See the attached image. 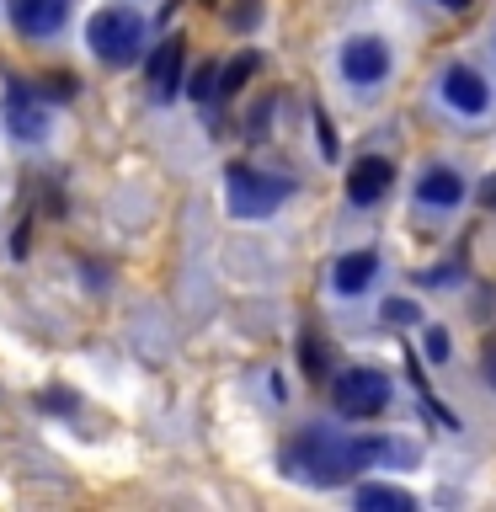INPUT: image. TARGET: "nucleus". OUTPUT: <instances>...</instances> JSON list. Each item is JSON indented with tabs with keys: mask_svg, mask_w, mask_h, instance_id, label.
<instances>
[{
	"mask_svg": "<svg viewBox=\"0 0 496 512\" xmlns=\"http://www.w3.org/2000/svg\"><path fill=\"white\" fill-rule=\"evenodd\" d=\"M443 102L454 112H464V118H480V112L491 107V86L470 70V64H448L443 70Z\"/></svg>",
	"mask_w": 496,
	"mask_h": 512,
	"instance_id": "6",
	"label": "nucleus"
},
{
	"mask_svg": "<svg viewBox=\"0 0 496 512\" xmlns=\"http://www.w3.org/2000/svg\"><path fill=\"white\" fill-rule=\"evenodd\" d=\"M358 507H368V512H411L416 496L400 491V486H358Z\"/></svg>",
	"mask_w": 496,
	"mask_h": 512,
	"instance_id": "13",
	"label": "nucleus"
},
{
	"mask_svg": "<svg viewBox=\"0 0 496 512\" xmlns=\"http://www.w3.org/2000/svg\"><path fill=\"white\" fill-rule=\"evenodd\" d=\"M342 75L352 80V86H374V80L390 75V48H384L379 38H352L342 48Z\"/></svg>",
	"mask_w": 496,
	"mask_h": 512,
	"instance_id": "8",
	"label": "nucleus"
},
{
	"mask_svg": "<svg viewBox=\"0 0 496 512\" xmlns=\"http://www.w3.org/2000/svg\"><path fill=\"white\" fill-rule=\"evenodd\" d=\"M390 182H395V166H390V160H379V155H368L347 176V198L352 203H379L384 192H390Z\"/></svg>",
	"mask_w": 496,
	"mask_h": 512,
	"instance_id": "9",
	"label": "nucleus"
},
{
	"mask_svg": "<svg viewBox=\"0 0 496 512\" xmlns=\"http://www.w3.org/2000/svg\"><path fill=\"white\" fill-rule=\"evenodd\" d=\"M443 6H448V11H464V6H470V0H443Z\"/></svg>",
	"mask_w": 496,
	"mask_h": 512,
	"instance_id": "17",
	"label": "nucleus"
},
{
	"mask_svg": "<svg viewBox=\"0 0 496 512\" xmlns=\"http://www.w3.org/2000/svg\"><path fill=\"white\" fill-rule=\"evenodd\" d=\"M176 86H182V43H160L150 54V91L166 102V96H176Z\"/></svg>",
	"mask_w": 496,
	"mask_h": 512,
	"instance_id": "10",
	"label": "nucleus"
},
{
	"mask_svg": "<svg viewBox=\"0 0 496 512\" xmlns=\"http://www.w3.org/2000/svg\"><path fill=\"white\" fill-rule=\"evenodd\" d=\"M86 43L102 64H134L144 54V16L128 11V6L96 11L91 27H86Z\"/></svg>",
	"mask_w": 496,
	"mask_h": 512,
	"instance_id": "2",
	"label": "nucleus"
},
{
	"mask_svg": "<svg viewBox=\"0 0 496 512\" xmlns=\"http://www.w3.org/2000/svg\"><path fill=\"white\" fill-rule=\"evenodd\" d=\"M251 75H256V54H240L230 70H219V80H224L219 91H240V80H251Z\"/></svg>",
	"mask_w": 496,
	"mask_h": 512,
	"instance_id": "14",
	"label": "nucleus"
},
{
	"mask_svg": "<svg viewBox=\"0 0 496 512\" xmlns=\"http://www.w3.org/2000/svg\"><path fill=\"white\" fill-rule=\"evenodd\" d=\"M416 198H422L427 208H454L459 198H464V182L448 166H432L422 182H416Z\"/></svg>",
	"mask_w": 496,
	"mask_h": 512,
	"instance_id": "12",
	"label": "nucleus"
},
{
	"mask_svg": "<svg viewBox=\"0 0 496 512\" xmlns=\"http://www.w3.org/2000/svg\"><path fill=\"white\" fill-rule=\"evenodd\" d=\"M6 128H11V139H22V144H43L48 139V107L27 86H11L6 91Z\"/></svg>",
	"mask_w": 496,
	"mask_h": 512,
	"instance_id": "5",
	"label": "nucleus"
},
{
	"mask_svg": "<svg viewBox=\"0 0 496 512\" xmlns=\"http://www.w3.org/2000/svg\"><path fill=\"white\" fill-rule=\"evenodd\" d=\"M288 198V182H272L256 166H230L224 171V203L235 219H267L272 208Z\"/></svg>",
	"mask_w": 496,
	"mask_h": 512,
	"instance_id": "3",
	"label": "nucleus"
},
{
	"mask_svg": "<svg viewBox=\"0 0 496 512\" xmlns=\"http://www.w3.org/2000/svg\"><path fill=\"white\" fill-rule=\"evenodd\" d=\"M331 400L342 416H352V422H368V416H379L390 406V379H384L379 368H347V374L336 379Z\"/></svg>",
	"mask_w": 496,
	"mask_h": 512,
	"instance_id": "4",
	"label": "nucleus"
},
{
	"mask_svg": "<svg viewBox=\"0 0 496 512\" xmlns=\"http://www.w3.org/2000/svg\"><path fill=\"white\" fill-rule=\"evenodd\" d=\"M374 459H416L411 443H384V438H342V432H299L294 443L283 448L288 475L304 480V486H342L358 470H368Z\"/></svg>",
	"mask_w": 496,
	"mask_h": 512,
	"instance_id": "1",
	"label": "nucleus"
},
{
	"mask_svg": "<svg viewBox=\"0 0 496 512\" xmlns=\"http://www.w3.org/2000/svg\"><path fill=\"white\" fill-rule=\"evenodd\" d=\"M374 272H379V256L374 251H352V256H342L336 262V294H363L368 283H374Z\"/></svg>",
	"mask_w": 496,
	"mask_h": 512,
	"instance_id": "11",
	"label": "nucleus"
},
{
	"mask_svg": "<svg viewBox=\"0 0 496 512\" xmlns=\"http://www.w3.org/2000/svg\"><path fill=\"white\" fill-rule=\"evenodd\" d=\"M427 352L443 363V358H448V336H443V331H432V336H427Z\"/></svg>",
	"mask_w": 496,
	"mask_h": 512,
	"instance_id": "16",
	"label": "nucleus"
},
{
	"mask_svg": "<svg viewBox=\"0 0 496 512\" xmlns=\"http://www.w3.org/2000/svg\"><path fill=\"white\" fill-rule=\"evenodd\" d=\"M11 6V27L27 38H54L70 16V0H6Z\"/></svg>",
	"mask_w": 496,
	"mask_h": 512,
	"instance_id": "7",
	"label": "nucleus"
},
{
	"mask_svg": "<svg viewBox=\"0 0 496 512\" xmlns=\"http://www.w3.org/2000/svg\"><path fill=\"white\" fill-rule=\"evenodd\" d=\"M384 320H400V326H411V320H416V304H390V310H384Z\"/></svg>",
	"mask_w": 496,
	"mask_h": 512,
	"instance_id": "15",
	"label": "nucleus"
}]
</instances>
